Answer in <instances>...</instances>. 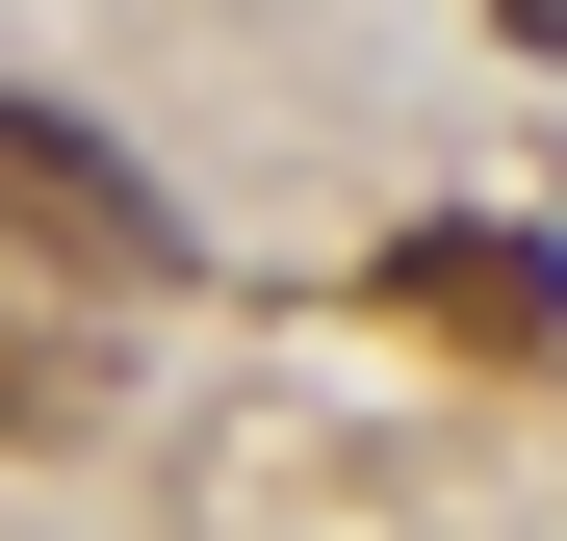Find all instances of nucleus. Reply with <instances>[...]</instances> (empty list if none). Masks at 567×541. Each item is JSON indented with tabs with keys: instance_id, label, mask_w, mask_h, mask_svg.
<instances>
[{
	"instance_id": "obj_4",
	"label": "nucleus",
	"mask_w": 567,
	"mask_h": 541,
	"mask_svg": "<svg viewBox=\"0 0 567 541\" xmlns=\"http://www.w3.org/2000/svg\"><path fill=\"white\" fill-rule=\"evenodd\" d=\"M491 27H516V52H567V0H491Z\"/></svg>"
},
{
	"instance_id": "obj_2",
	"label": "nucleus",
	"mask_w": 567,
	"mask_h": 541,
	"mask_svg": "<svg viewBox=\"0 0 567 541\" xmlns=\"http://www.w3.org/2000/svg\"><path fill=\"white\" fill-rule=\"evenodd\" d=\"M388 310L464 335V361H567V258L542 232H388Z\"/></svg>"
},
{
	"instance_id": "obj_1",
	"label": "nucleus",
	"mask_w": 567,
	"mask_h": 541,
	"mask_svg": "<svg viewBox=\"0 0 567 541\" xmlns=\"http://www.w3.org/2000/svg\"><path fill=\"white\" fill-rule=\"evenodd\" d=\"M0 232H27L52 284H181L155 155H130V129H78V104H0Z\"/></svg>"
},
{
	"instance_id": "obj_3",
	"label": "nucleus",
	"mask_w": 567,
	"mask_h": 541,
	"mask_svg": "<svg viewBox=\"0 0 567 541\" xmlns=\"http://www.w3.org/2000/svg\"><path fill=\"white\" fill-rule=\"evenodd\" d=\"M0 438H27V465H52V438H104V361H78L27 284H0Z\"/></svg>"
}]
</instances>
